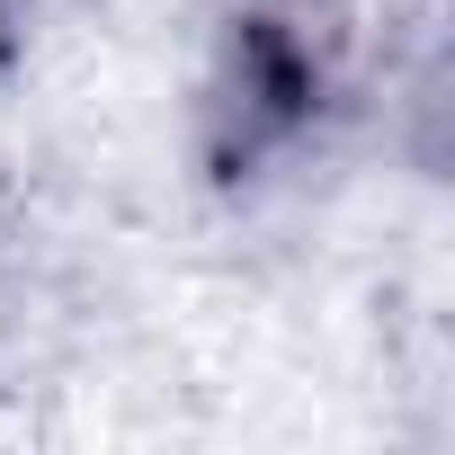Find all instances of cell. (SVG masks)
Wrapping results in <instances>:
<instances>
[]
</instances>
